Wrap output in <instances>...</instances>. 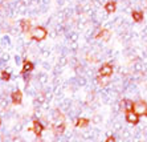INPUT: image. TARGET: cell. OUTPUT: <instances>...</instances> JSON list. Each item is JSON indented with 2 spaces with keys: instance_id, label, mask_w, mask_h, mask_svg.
<instances>
[{
  "instance_id": "obj_7",
  "label": "cell",
  "mask_w": 147,
  "mask_h": 142,
  "mask_svg": "<svg viewBox=\"0 0 147 142\" xmlns=\"http://www.w3.org/2000/svg\"><path fill=\"white\" fill-rule=\"evenodd\" d=\"M131 18L134 19V21H137V23H140V21L143 20V12L140 9H135L131 12Z\"/></svg>"
},
{
  "instance_id": "obj_9",
  "label": "cell",
  "mask_w": 147,
  "mask_h": 142,
  "mask_svg": "<svg viewBox=\"0 0 147 142\" xmlns=\"http://www.w3.org/2000/svg\"><path fill=\"white\" fill-rule=\"evenodd\" d=\"M24 66H23V70H21V73H29V72H32L33 70V68H34V65H33V62H31V61H28V60H24Z\"/></svg>"
},
{
  "instance_id": "obj_10",
  "label": "cell",
  "mask_w": 147,
  "mask_h": 142,
  "mask_svg": "<svg viewBox=\"0 0 147 142\" xmlns=\"http://www.w3.org/2000/svg\"><path fill=\"white\" fill-rule=\"evenodd\" d=\"M110 37V31L107 29H101L98 32V35H97V39H102V41H107Z\"/></svg>"
},
{
  "instance_id": "obj_16",
  "label": "cell",
  "mask_w": 147,
  "mask_h": 142,
  "mask_svg": "<svg viewBox=\"0 0 147 142\" xmlns=\"http://www.w3.org/2000/svg\"><path fill=\"white\" fill-rule=\"evenodd\" d=\"M1 41H3V44L4 45H5V44H9V43H11V40H9V37H8V36H4V37L3 39H1Z\"/></svg>"
},
{
  "instance_id": "obj_14",
  "label": "cell",
  "mask_w": 147,
  "mask_h": 142,
  "mask_svg": "<svg viewBox=\"0 0 147 142\" xmlns=\"http://www.w3.org/2000/svg\"><path fill=\"white\" fill-rule=\"evenodd\" d=\"M65 130V125L64 124H58V125H55V133L56 134H62Z\"/></svg>"
},
{
  "instance_id": "obj_11",
  "label": "cell",
  "mask_w": 147,
  "mask_h": 142,
  "mask_svg": "<svg viewBox=\"0 0 147 142\" xmlns=\"http://www.w3.org/2000/svg\"><path fill=\"white\" fill-rule=\"evenodd\" d=\"M115 9H117L115 1H109V3H106V5H105V11H106L107 14H113Z\"/></svg>"
},
{
  "instance_id": "obj_12",
  "label": "cell",
  "mask_w": 147,
  "mask_h": 142,
  "mask_svg": "<svg viewBox=\"0 0 147 142\" xmlns=\"http://www.w3.org/2000/svg\"><path fill=\"white\" fill-rule=\"evenodd\" d=\"M20 25H21V31L23 32H28L31 29V21H28V20H21Z\"/></svg>"
},
{
  "instance_id": "obj_6",
  "label": "cell",
  "mask_w": 147,
  "mask_h": 142,
  "mask_svg": "<svg viewBox=\"0 0 147 142\" xmlns=\"http://www.w3.org/2000/svg\"><path fill=\"white\" fill-rule=\"evenodd\" d=\"M11 97H12V102L15 105H19V104H21V100H23V93H21L20 90H15L13 93L11 94Z\"/></svg>"
},
{
  "instance_id": "obj_5",
  "label": "cell",
  "mask_w": 147,
  "mask_h": 142,
  "mask_svg": "<svg viewBox=\"0 0 147 142\" xmlns=\"http://www.w3.org/2000/svg\"><path fill=\"white\" fill-rule=\"evenodd\" d=\"M126 121L129 124H133V125H137L138 121H139V116L135 113V112H127L126 113Z\"/></svg>"
},
{
  "instance_id": "obj_3",
  "label": "cell",
  "mask_w": 147,
  "mask_h": 142,
  "mask_svg": "<svg viewBox=\"0 0 147 142\" xmlns=\"http://www.w3.org/2000/svg\"><path fill=\"white\" fill-rule=\"evenodd\" d=\"M113 73H114L113 65H111V64H109V62L103 64V65L99 68V76H101V77H110Z\"/></svg>"
},
{
  "instance_id": "obj_13",
  "label": "cell",
  "mask_w": 147,
  "mask_h": 142,
  "mask_svg": "<svg viewBox=\"0 0 147 142\" xmlns=\"http://www.w3.org/2000/svg\"><path fill=\"white\" fill-rule=\"evenodd\" d=\"M76 125H77L78 128H86V126L89 125V120H88V118H78Z\"/></svg>"
},
{
  "instance_id": "obj_4",
  "label": "cell",
  "mask_w": 147,
  "mask_h": 142,
  "mask_svg": "<svg viewBox=\"0 0 147 142\" xmlns=\"http://www.w3.org/2000/svg\"><path fill=\"white\" fill-rule=\"evenodd\" d=\"M119 106H121V109H123V110H126V112L134 110V102L131 100H127V98L119 101Z\"/></svg>"
},
{
  "instance_id": "obj_1",
  "label": "cell",
  "mask_w": 147,
  "mask_h": 142,
  "mask_svg": "<svg viewBox=\"0 0 147 142\" xmlns=\"http://www.w3.org/2000/svg\"><path fill=\"white\" fill-rule=\"evenodd\" d=\"M31 36L33 40H36V41H42V40L47 37V29L42 27L34 28L33 31L31 32Z\"/></svg>"
},
{
  "instance_id": "obj_18",
  "label": "cell",
  "mask_w": 147,
  "mask_h": 142,
  "mask_svg": "<svg viewBox=\"0 0 147 142\" xmlns=\"http://www.w3.org/2000/svg\"><path fill=\"white\" fill-rule=\"evenodd\" d=\"M37 142H42V141H41V139H38V141H37Z\"/></svg>"
},
{
  "instance_id": "obj_15",
  "label": "cell",
  "mask_w": 147,
  "mask_h": 142,
  "mask_svg": "<svg viewBox=\"0 0 147 142\" xmlns=\"http://www.w3.org/2000/svg\"><path fill=\"white\" fill-rule=\"evenodd\" d=\"M1 78H3L4 81H8L11 78V73L9 70H4V72H1Z\"/></svg>"
},
{
  "instance_id": "obj_2",
  "label": "cell",
  "mask_w": 147,
  "mask_h": 142,
  "mask_svg": "<svg viewBox=\"0 0 147 142\" xmlns=\"http://www.w3.org/2000/svg\"><path fill=\"white\" fill-rule=\"evenodd\" d=\"M134 112L138 116H147V104L142 100L134 102Z\"/></svg>"
},
{
  "instance_id": "obj_17",
  "label": "cell",
  "mask_w": 147,
  "mask_h": 142,
  "mask_svg": "<svg viewBox=\"0 0 147 142\" xmlns=\"http://www.w3.org/2000/svg\"><path fill=\"white\" fill-rule=\"evenodd\" d=\"M106 142H117V139H115V138H114L113 135H110V137H107Z\"/></svg>"
},
{
  "instance_id": "obj_8",
  "label": "cell",
  "mask_w": 147,
  "mask_h": 142,
  "mask_svg": "<svg viewBox=\"0 0 147 142\" xmlns=\"http://www.w3.org/2000/svg\"><path fill=\"white\" fill-rule=\"evenodd\" d=\"M33 132L36 133L37 135H40L41 133H42V130H44V126H42V124H41L40 121H37V120H34L33 121Z\"/></svg>"
},
{
  "instance_id": "obj_19",
  "label": "cell",
  "mask_w": 147,
  "mask_h": 142,
  "mask_svg": "<svg viewBox=\"0 0 147 142\" xmlns=\"http://www.w3.org/2000/svg\"><path fill=\"white\" fill-rule=\"evenodd\" d=\"M0 124H1V121H0Z\"/></svg>"
}]
</instances>
